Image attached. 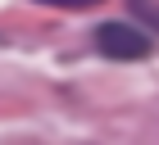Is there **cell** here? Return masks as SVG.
<instances>
[{"instance_id": "obj_1", "label": "cell", "mask_w": 159, "mask_h": 145, "mask_svg": "<svg viewBox=\"0 0 159 145\" xmlns=\"http://www.w3.org/2000/svg\"><path fill=\"white\" fill-rule=\"evenodd\" d=\"M96 50L105 59H118V64H136L150 55V32L132 18H109V23L96 27Z\"/></svg>"}, {"instance_id": "obj_2", "label": "cell", "mask_w": 159, "mask_h": 145, "mask_svg": "<svg viewBox=\"0 0 159 145\" xmlns=\"http://www.w3.org/2000/svg\"><path fill=\"white\" fill-rule=\"evenodd\" d=\"M127 14H132L146 32H159V5L155 0H127Z\"/></svg>"}, {"instance_id": "obj_3", "label": "cell", "mask_w": 159, "mask_h": 145, "mask_svg": "<svg viewBox=\"0 0 159 145\" xmlns=\"http://www.w3.org/2000/svg\"><path fill=\"white\" fill-rule=\"evenodd\" d=\"M37 5H55V9H96L100 0H37Z\"/></svg>"}]
</instances>
